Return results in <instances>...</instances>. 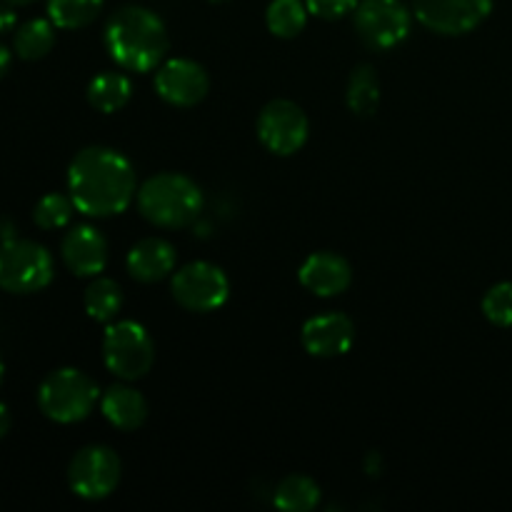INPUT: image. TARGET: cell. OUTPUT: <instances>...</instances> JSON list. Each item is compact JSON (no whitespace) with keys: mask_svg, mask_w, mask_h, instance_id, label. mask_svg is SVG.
I'll return each instance as SVG.
<instances>
[{"mask_svg":"<svg viewBox=\"0 0 512 512\" xmlns=\"http://www.w3.org/2000/svg\"><path fill=\"white\" fill-rule=\"evenodd\" d=\"M68 193L78 213L110 218L133 203L135 170L118 150L90 145L70 160Z\"/></svg>","mask_w":512,"mask_h":512,"instance_id":"obj_1","label":"cell"},{"mask_svg":"<svg viewBox=\"0 0 512 512\" xmlns=\"http://www.w3.org/2000/svg\"><path fill=\"white\" fill-rule=\"evenodd\" d=\"M105 48L110 58L130 73H148L163 63L170 48L163 18L143 5H123L105 23Z\"/></svg>","mask_w":512,"mask_h":512,"instance_id":"obj_2","label":"cell"},{"mask_svg":"<svg viewBox=\"0 0 512 512\" xmlns=\"http://www.w3.org/2000/svg\"><path fill=\"white\" fill-rule=\"evenodd\" d=\"M138 208L158 228L178 230L193 223L203 210L198 183L183 173H158L138 190Z\"/></svg>","mask_w":512,"mask_h":512,"instance_id":"obj_3","label":"cell"},{"mask_svg":"<svg viewBox=\"0 0 512 512\" xmlns=\"http://www.w3.org/2000/svg\"><path fill=\"white\" fill-rule=\"evenodd\" d=\"M98 383L83 370L60 368L50 373L38 388V405L45 418L55 423H80L98 403Z\"/></svg>","mask_w":512,"mask_h":512,"instance_id":"obj_4","label":"cell"},{"mask_svg":"<svg viewBox=\"0 0 512 512\" xmlns=\"http://www.w3.org/2000/svg\"><path fill=\"white\" fill-rule=\"evenodd\" d=\"M53 280V258L35 240L10 238L0 243V288L15 295L38 293Z\"/></svg>","mask_w":512,"mask_h":512,"instance_id":"obj_5","label":"cell"},{"mask_svg":"<svg viewBox=\"0 0 512 512\" xmlns=\"http://www.w3.org/2000/svg\"><path fill=\"white\" fill-rule=\"evenodd\" d=\"M103 360L110 373L120 380L143 378L155 363L153 338L135 320H118L105 330Z\"/></svg>","mask_w":512,"mask_h":512,"instance_id":"obj_6","label":"cell"},{"mask_svg":"<svg viewBox=\"0 0 512 512\" xmlns=\"http://www.w3.org/2000/svg\"><path fill=\"white\" fill-rule=\"evenodd\" d=\"M353 15L360 40L373 50L400 45L413 25V13L403 0H360Z\"/></svg>","mask_w":512,"mask_h":512,"instance_id":"obj_7","label":"cell"},{"mask_svg":"<svg viewBox=\"0 0 512 512\" xmlns=\"http://www.w3.org/2000/svg\"><path fill=\"white\" fill-rule=\"evenodd\" d=\"M173 298L190 313H210L225 305L230 295L228 275L213 263H188L173 275Z\"/></svg>","mask_w":512,"mask_h":512,"instance_id":"obj_8","label":"cell"},{"mask_svg":"<svg viewBox=\"0 0 512 512\" xmlns=\"http://www.w3.org/2000/svg\"><path fill=\"white\" fill-rule=\"evenodd\" d=\"M120 458L105 445H88L68 465V485L78 498L103 500L120 483Z\"/></svg>","mask_w":512,"mask_h":512,"instance_id":"obj_9","label":"cell"},{"mask_svg":"<svg viewBox=\"0 0 512 512\" xmlns=\"http://www.w3.org/2000/svg\"><path fill=\"white\" fill-rule=\"evenodd\" d=\"M310 133L308 115L293 100H270L258 115V138L270 153L293 155Z\"/></svg>","mask_w":512,"mask_h":512,"instance_id":"obj_10","label":"cell"},{"mask_svg":"<svg viewBox=\"0 0 512 512\" xmlns=\"http://www.w3.org/2000/svg\"><path fill=\"white\" fill-rule=\"evenodd\" d=\"M493 10V0H413V13L438 35H465Z\"/></svg>","mask_w":512,"mask_h":512,"instance_id":"obj_11","label":"cell"},{"mask_svg":"<svg viewBox=\"0 0 512 512\" xmlns=\"http://www.w3.org/2000/svg\"><path fill=\"white\" fill-rule=\"evenodd\" d=\"M210 78L195 60L173 58L155 73V93L175 108H193L208 95Z\"/></svg>","mask_w":512,"mask_h":512,"instance_id":"obj_12","label":"cell"},{"mask_svg":"<svg viewBox=\"0 0 512 512\" xmlns=\"http://www.w3.org/2000/svg\"><path fill=\"white\" fill-rule=\"evenodd\" d=\"M300 340L313 358H338L353 348L355 325L343 313L315 315L303 325Z\"/></svg>","mask_w":512,"mask_h":512,"instance_id":"obj_13","label":"cell"},{"mask_svg":"<svg viewBox=\"0 0 512 512\" xmlns=\"http://www.w3.org/2000/svg\"><path fill=\"white\" fill-rule=\"evenodd\" d=\"M60 255L78 278H98L108 265V240L93 225H78L63 238Z\"/></svg>","mask_w":512,"mask_h":512,"instance_id":"obj_14","label":"cell"},{"mask_svg":"<svg viewBox=\"0 0 512 512\" xmlns=\"http://www.w3.org/2000/svg\"><path fill=\"white\" fill-rule=\"evenodd\" d=\"M300 285L310 290L318 298H333V295L345 293L353 283V268L348 260L330 250H320L305 258L298 270Z\"/></svg>","mask_w":512,"mask_h":512,"instance_id":"obj_15","label":"cell"},{"mask_svg":"<svg viewBox=\"0 0 512 512\" xmlns=\"http://www.w3.org/2000/svg\"><path fill=\"white\" fill-rule=\"evenodd\" d=\"M175 253L173 245L163 238H145L135 243L128 253V273L140 283H158V280L168 278L175 270Z\"/></svg>","mask_w":512,"mask_h":512,"instance_id":"obj_16","label":"cell"},{"mask_svg":"<svg viewBox=\"0 0 512 512\" xmlns=\"http://www.w3.org/2000/svg\"><path fill=\"white\" fill-rule=\"evenodd\" d=\"M100 410H103L105 420L113 428L125 430V433L138 430L145 423V418H148V403H145V398L138 390L128 388V385H113V388H108V393L100 398Z\"/></svg>","mask_w":512,"mask_h":512,"instance_id":"obj_17","label":"cell"},{"mask_svg":"<svg viewBox=\"0 0 512 512\" xmlns=\"http://www.w3.org/2000/svg\"><path fill=\"white\" fill-rule=\"evenodd\" d=\"M130 95L133 85L123 73H100L88 85V103L100 113H118L128 105Z\"/></svg>","mask_w":512,"mask_h":512,"instance_id":"obj_18","label":"cell"},{"mask_svg":"<svg viewBox=\"0 0 512 512\" xmlns=\"http://www.w3.org/2000/svg\"><path fill=\"white\" fill-rule=\"evenodd\" d=\"M348 108L360 118H370L380 105V80L373 65H358L348 80Z\"/></svg>","mask_w":512,"mask_h":512,"instance_id":"obj_19","label":"cell"},{"mask_svg":"<svg viewBox=\"0 0 512 512\" xmlns=\"http://www.w3.org/2000/svg\"><path fill=\"white\" fill-rule=\"evenodd\" d=\"M55 45V25L53 20L35 18L20 25L13 35V48L18 58L23 60H40L53 50Z\"/></svg>","mask_w":512,"mask_h":512,"instance_id":"obj_20","label":"cell"},{"mask_svg":"<svg viewBox=\"0 0 512 512\" xmlns=\"http://www.w3.org/2000/svg\"><path fill=\"white\" fill-rule=\"evenodd\" d=\"M318 503L320 488L308 475H288L275 490V508L285 512H310Z\"/></svg>","mask_w":512,"mask_h":512,"instance_id":"obj_21","label":"cell"},{"mask_svg":"<svg viewBox=\"0 0 512 512\" xmlns=\"http://www.w3.org/2000/svg\"><path fill=\"white\" fill-rule=\"evenodd\" d=\"M85 313L98 323H110L123 308V290L113 278H95L85 290Z\"/></svg>","mask_w":512,"mask_h":512,"instance_id":"obj_22","label":"cell"},{"mask_svg":"<svg viewBox=\"0 0 512 512\" xmlns=\"http://www.w3.org/2000/svg\"><path fill=\"white\" fill-rule=\"evenodd\" d=\"M308 15L310 10L305 0H270L268 10H265V23H268L270 33L278 38H295L303 33Z\"/></svg>","mask_w":512,"mask_h":512,"instance_id":"obj_23","label":"cell"},{"mask_svg":"<svg viewBox=\"0 0 512 512\" xmlns=\"http://www.w3.org/2000/svg\"><path fill=\"white\" fill-rule=\"evenodd\" d=\"M103 10V0H48V18L55 28L78 30L93 23Z\"/></svg>","mask_w":512,"mask_h":512,"instance_id":"obj_24","label":"cell"},{"mask_svg":"<svg viewBox=\"0 0 512 512\" xmlns=\"http://www.w3.org/2000/svg\"><path fill=\"white\" fill-rule=\"evenodd\" d=\"M73 200H70V195H63V193H48L45 198L38 200V205H35L33 210V220L38 228L43 230H58V228H65V225L70 223V218H73Z\"/></svg>","mask_w":512,"mask_h":512,"instance_id":"obj_25","label":"cell"},{"mask_svg":"<svg viewBox=\"0 0 512 512\" xmlns=\"http://www.w3.org/2000/svg\"><path fill=\"white\" fill-rule=\"evenodd\" d=\"M483 313L498 328L512 325V283H498L485 293Z\"/></svg>","mask_w":512,"mask_h":512,"instance_id":"obj_26","label":"cell"},{"mask_svg":"<svg viewBox=\"0 0 512 512\" xmlns=\"http://www.w3.org/2000/svg\"><path fill=\"white\" fill-rule=\"evenodd\" d=\"M360 0H305L310 15H318L323 20H338L355 13Z\"/></svg>","mask_w":512,"mask_h":512,"instance_id":"obj_27","label":"cell"},{"mask_svg":"<svg viewBox=\"0 0 512 512\" xmlns=\"http://www.w3.org/2000/svg\"><path fill=\"white\" fill-rule=\"evenodd\" d=\"M15 28V13L13 8H8V3L0 5V33H8Z\"/></svg>","mask_w":512,"mask_h":512,"instance_id":"obj_28","label":"cell"},{"mask_svg":"<svg viewBox=\"0 0 512 512\" xmlns=\"http://www.w3.org/2000/svg\"><path fill=\"white\" fill-rule=\"evenodd\" d=\"M13 233H15L13 223H10V220H5V218H0V243H3V240L15 238Z\"/></svg>","mask_w":512,"mask_h":512,"instance_id":"obj_29","label":"cell"},{"mask_svg":"<svg viewBox=\"0 0 512 512\" xmlns=\"http://www.w3.org/2000/svg\"><path fill=\"white\" fill-rule=\"evenodd\" d=\"M10 430V413L3 403H0V438H5V433Z\"/></svg>","mask_w":512,"mask_h":512,"instance_id":"obj_30","label":"cell"},{"mask_svg":"<svg viewBox=\"0 0 512 512\" xmlns=\"http://www.w3.org/2000/svg\"><path fill=\"white\" fill-rule=\"evenodd\" d=\"M8 68H10V53H8V48H5V45L0 43V78H3V75L8 73Z\"/></svg>","mask_w":512,"mask_h":512,"instance_id":"obj_31","label":"cell"},{"mask_svg":"<svg viewBox=\"0 0 512 512\" xmlns=\"http://www.w3.org/2000/svg\"><path fill=\"white\" fill-rule=\"evenodd\" d=\"M3 3H8V5H30V3H35V0H3Z\"/></svg>","mask_w":512,"mask_h":512,"instance_id":"obj_32","label":"cell"},{"mask_svg":"<svg viewBox=\"0 0 512 512\" xmlns=\"http://www.w3.org/2000/svg\"><path fill=\"white\" fill-rule=\"evenodd\" d=\"M0 383H3V360H0Z\"/></svg>","mask_w":512,"mask_h":512,"instance_id":"obj_33","label":"cell"}]
</instances>
